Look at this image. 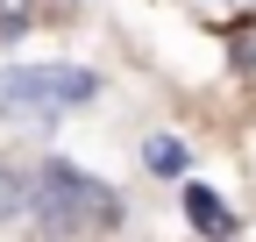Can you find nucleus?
Wrapping results in <instances>:
<instances>
[{
	"instance_id": "nucleus-2",
	"label": "nucleus",
	"mask_w": 256,
	"mask_h": 242,
	"mask_svg": "<svg viewBox=\"0 0 256 242\" xmlns=\"http://www.w3.org/2000/svg\"><path fill=\"white\" fill-rule=\"evenodd\" d=\"M92 93H100V78L78 72V64H22V72H0V107H43V114H57V107H78Z\"/></svg>"
},
{
	"instance_id": "nucleus-4",
	"label": "nucleus",
	"mask_w": 256,
	"mask_h": 242,
	"mask_svg": "<svg viewBox=\"0 0 256 242\" xmlns=\"http://www.w3.org/2000/svg\"><path fill=\"white\" fill-rule=\"evenodd\" d=\"M142 164H150V171H185V142H171V136H156V142L142 150Z\"/></svg>"
},
{
	"instance_id": "nucleus-5",
	"label": "nucleus",
	"mask_w": 256,
	"mask_h": 242,
	"mask_svg": "<svg viewBox=\"0 0 256 242\" xmlns=\"http://www.w3.org/2000/svg\"><path fill=\"white\" fill-rule=\"evenodd\" d=\"M22 206H28L22 178H14V171H0V221H8V214H22Z\"/></svg>"
},
{
	"instance_id": "nucleus-3",
	"label": "nucleus",
	"mask_w": 256,
	"mask_h": 242,
	"mask_svg": "<svg viewBox=\"0 0 256 242\" xmlns=\"http://www.w3.org/2000/svg\"><path fill=\"white\" fill-rule=\"evenodd\" d=\"M185 214H192V228H200L206 242H228V235H235V214H228L206 186H185Z\"/></svg>"
},
{
	"instance_id": "nucleus-1",
	"label": "nucleus",
	"mask_w": 256,
	"mask_h": 242,
	"mask_svg": "<svg viewBox=\"0 0 256 242\" xmlns=\"http://www.w3.org/2000/svg\"><path fill=\"white\" fill-rule=\"evenodd\" d=\"M36 200H43V221L57 235H100V228L121 221V192H107L100 178H86L78 164H64V157L43 164V192Z\"/></svg>"
},
{
	"instance_id": "nucleus-6",
	"label": "nucleus",
	"mask_w": 256,
	"mask_h": 242,
	"mask_svg": "<svg viewBox=\"0 0 256 242\" xmlns=\"http://www.w3.org/2000/svg\"><path fill=\"white\" fill-rule=\"evenodd\" d=\"M28 28V0H0V36H22Z\"/></svg>"
}]
</instances>
